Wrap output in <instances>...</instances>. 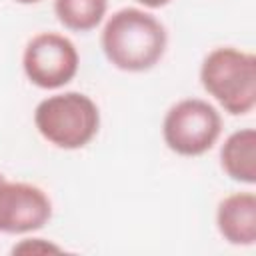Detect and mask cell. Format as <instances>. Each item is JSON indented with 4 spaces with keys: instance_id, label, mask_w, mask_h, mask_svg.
<instances>
[{
    "instance_id": "obj_1",
    "label": "cell",
    "mask_w": 256,
    "mask_h": 256,
    "mask_svg": "<svg viewBox=\"0 0 256 256\" xmlns=\"http://www.w3.org/2000/svg\"><path fill=\"white\" fill-rule=\"evenodd\" d=\"M102 52L106 60L124 72H146L154 68L168 44L160 20L140 8H120L102 30Z\"/></svg>"
},
{
    "instance_id": "obj_2",
    "label": "cell",
    "mask_w": 256,
    "mask_h": 256,
    "mask_svg": "<svg viewBox=\"0 0 256 256\" xmlns=\"http://www.w3.org/2000/svg\"><path fill=\"white\" fill-rule=\"evenodd\" d=\"M200 82L224 112L248 114L256 106V56L232 46L216 48L200 66Z\"/></svg>"
},
{
    "instance_id": "obj_3",
    "label": "cell",
    "mask_w": 256,
    "mask_h": 256,
    "mask_svg": "<svg viewBox=\"0 0 256 256\" xmlns=\"http://www.w3.org/2000/svg\"><path fill=\"white\" fill-rule=\"evenodd\" d=\"M36 130L50 144L78 150L92 142L100 128V112L94 100L82 92H64L44 98L34 110Z\"/></svg>"
},
{
    "instance_id": "obj_4",
    "label": "cell",
    "mask_w": 256,
    "mask_h": 256,
    "mask_svg": "<svg viewBox=\"0 0 256 256\" xmlns=\"http://www.w3.org/2000/svg\"><path fill=\"white\" fill-rule=\"evenodd\" d=\"M222 132L220 112L202 98L176 102L164 116L162 136L166 146L180 156H200L208 152Z\"/></svg>"
},
{
    "instance_id": "obj_5",
    "label": "cell",
    "mask_w": 256,
    "mask_h": 256,
    "mask_svg": "<svg viewBox=\"0 0 256 256\" xmlns=\"http://www.w3.org/2000/svg\"><path fill=\"white\" fill-rule=\"evenodd\" d=\"M80 56L74 42L56 32L36 34L24 48L22 66L28 80L44 90L66 86L78 72Z\"/></svg>"
},
{
    "instance_id": "obj_6",
    "label": "cell",
    "mask_w": 256,
    "mask_h": 256,
    "mask_svg": "<svg viewBox=\"0 0 256 256\" xmlns=\"http://www.w3.org/2000/svg\"><path fill=\"white\" fill-rule=\"evenodd\" d=\"M52 216V202L46 192L28 182L0 178V232L26 234L44 228Z\"/></svg>"
},
{
    "instance_id": "obj_7",
    "label": "cell",
    "mask_w": 256,
    "mask_h": 256,
    "mask_svg": "<svg viewBox=\"0 0 256 256\" xmlns=\"http://www.w3.org/2000/svg\"><path fill=\"white\" fill-rule=\"evenodd\" d=\"M216 226L226 242L252 246L256 242V196L252 192H236L220 200Z\"/></svg>"
},
{
    "instance_id": "obj_8",
    "label": "cell",
    "mask_w": 256,
    "mask_h": 256,
    "mask_svg": "<svg viewBox=\"0 0 256 256\" xmlns=\"http://www.w3.org/2000/svg\"><path fill=\"white\" fill-rule=\"evenodd\" d=\"M220 166L236 182H256V132L242 128L232 132L220 148Z\"/></svg>"
},
{
    "instance_id": "obj_9",
    "label": "cell",
    "mask_w": 256,
    "mask_h": 256,
    "mask_svg": "<svg viewBox=\"0 0 256 256\" xmlns=\"http://www.w3.org/2000/svg\"><path fill=\"white\" fill-rule=\"evenodd\" d=\"M108 8V0H54V14L58 22L74 32L94 30Z\"/></svg>"
},
{
    "instance_id": "obj_10",
    "label": "cell",
    "mask_w": 256,
    "mask_h": 256,
    "mask_svg": "<svg viewBox=\"0 0 256 256\" xmlns=\"http://www.w3.org/2000/svg\"><path fill=\"white\" fill-rule=\"evenodd\" d=\"M12 252H62V248H58L50 242H44L42 238H30V240H24L22 244L14 246Z\"/></svg>"
},
{
    "instance_id": "obj_11",
    "label": "cell",
    "mask_w": 256,
    "mask_h": 256,
    "mask_svg": "<svg viewBox=\"0 0 256 256\" xmlns=\"http://www.w3.org/2000/svg\"><path fill=\"white\" fill-rule=\"evenodd\" d=\"M136 2H140V4H144V6H148V8H162V6H166L170 0H136Z\"/></svg>"
},
{
    "instance_id": "obj_12",
    "label": "cell",
    "mask_w": 256,
    "mask_h": 256,
    "mask_svg": "<svg viewBox=\"0 0 256 256\" xmlns=\"http://www.w3.org/2000/svg\"><path fill=\"white\" fill-rule=\"evenodd\" d=\"M16 2H20V4H34V2H40V0H16Z\"/></svg>"
}]
</instances>
